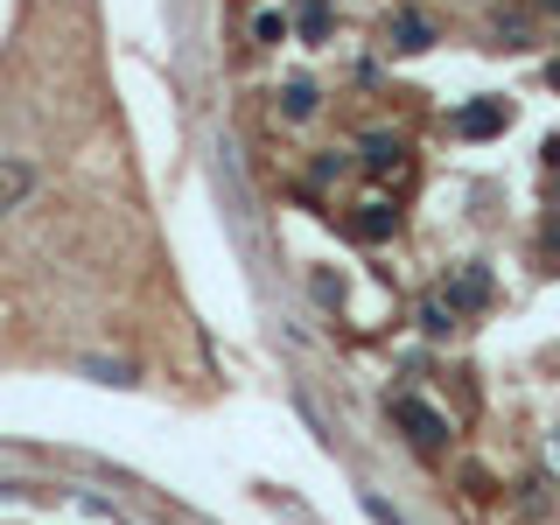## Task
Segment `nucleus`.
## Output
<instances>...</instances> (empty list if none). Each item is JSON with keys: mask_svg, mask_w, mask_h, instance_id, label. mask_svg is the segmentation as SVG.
Here are the masks:
<instances>
[{"mask_svg": "<svg viewBox=\"0 0 560 525\" xmlns=\"http://www.w3.org/2000/svg\"><path fill=\"white\" fill-rule=\"evenodd\" d=\"M385 413H393V428L407 434L420 455H442V448H448V434H455V428H448V413H442V407H428L420 393H393V399H385Z\"/></svg>", "mask_w": 560, "mask_h": 525, "instance_id": "obj_1", "label": "nucleus"}, {"mask_svg": "<svg viewBox=\"0 0 560 525\" xmlns=\"http://www.w3.org/2000/svg\"><path fill=\"white\" fill-rule=\"evenodd\" d=\"M490 294H498V288H490V267H477V259H469L463 273H448V288L434 294V302H442L455 323H463V315H483V308H490Z\"/></svg>", "mask_w": 560, "mask_h": 525, "instance_id": "obj_2", "label": "nucleus"}, {"mask_svg": "<svg viewBox=\"0 0 560 525\" xmlns=\"http://www.w3.org/2000/svg\"><path fill=\"white\" fill-rule=\"evenodd\" d=\"M504 127H512V105L504 98H469L463 113H455V133L463 140H498Z\"/></svg>", "mask_w": 560, "mask_h": 525, "instance_id": "obj_3", "label": "nucleus"}, {"mask_svg": "<svg viewBox=\"0 0 560 525\" xmlns=\"http://www.w3.org/2000/svg\"><path fill=\"white\" fill-rule=\"evenodd\" d=\"M35 183H43V168H35V162H22V154H0V218H8V210H22L35 197Z\"/></svg>", "mask_w": 560, "mask_h": 525, "instance_id": "obj_4", "label": "nucleus"}, {"mask_svg": "<svg viewBox=\"0 0 560 525\" xmlns=\"http://www.w3.org/2000/svg\"><path fill=\"white\" fill-rule=\"evenodd\" d=\"M343 232L358 238V245H385V238L399 232V210H393V203H358V210L343 218Z\"/></svg>", "mask_w": 560, "mask_h": 525, "instance_id": "obj_5", "label": "nucleus"}, {"mask_svg": "<svg viewBox=\"0 0 560 525\" xmlns=\"http://www.w3.org/2000/svg\"><path fill=\"white\" fill-rule=\"evenodd\" d=\"M364 168H372V175H393L399 162H407V140H399V133H364Z\"/></svg>", "mask_w": 560, "mask_h": 525, "instance_id": "obj_6", "label": "nucleus"}, {"mask_svg": "<svg viewBox=\"0 0 560 525\" xmlns=\"http://www.w3.org/2000/svg\"><path fill=\"white\" fill-rule=\"evenodd\" d=\"M393 49L399 57H413V49H434V28H428V14H393Z\"/></svg>", "mask_w": 560, "mask_h": 525, "instance_id": "obj_7", "label": "nucleus"}, {"mask_svg": "<svg viewBox=\"0 0 560 525\" xmlns=\"http://www.w3.org/2000/svg\"><path fill=\"white\" fill-rule=\"evenodd\" d=\"M280 113H288V119H315V84L288 78V84H280Z\"/></svg>", "mask_w": 560, "mask_h": 525, "instance_id": "obj_8", "label": "nucleus"}, {"mask_svg": "<svg viewBox=\"0 0 560 525\" xmlns=\"http://www.w3.org/2000/svg\"><path fill=\"white\" fill-rule=\"evenodd\" d=\"M302 35H308V43H323V35H329V8H323V0H308V14H302Z\"/></svg>", "mask_w": 560, "mask_h": 525, "instance_id": "obj_9", "label": "nucleus"}, {"mask_svg": "<svg viewBox=\"0 0 560 525\" xmlns=\"http://www.w3.org/2000/svg\"><path fill=\"white\" fill-rule=\"evenodd\" d=\"M253 35H259V43H280V35H288V14H259Z\"/></svg>", "mask_w": 560, "mask_h": 525, "instance_id": "obj_10", "label": "nucleus"}, {"mask_svg": "<svg viewBox=\"0 0 560 525\" xmlns=\"http://www.w3.org/2000/svg\"><path fill=\"white\" fill-rule=\"evenodd\" d=\"M364 512H372L378 525H407V518H399V512H393V504H385V498H364Z\"/></svg>", "mask_w": 560, "mask_h": 525, "instance_id": "obj_11", "label": "nucleus"}, {"mask_svg": "<svg viewBox=\"0 0 560 525\" xmlns=\"http://www.w3.org/2000/svg\"><path fill=\"white\" fill-rule=\"evenodd\" d=\"M547 8H560V0H547Z\"/></svg>", "mask_w": 560, "mask_h": 525, "instance_id": "obj_12", "label": "nucleus"}]
</instances>
